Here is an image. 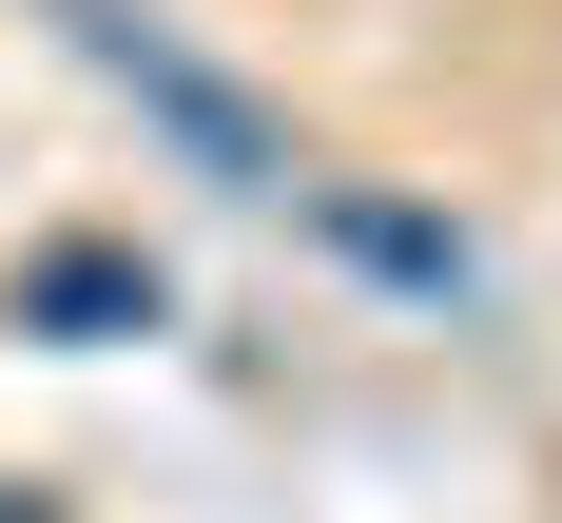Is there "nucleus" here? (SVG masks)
<instances>
[{
  "mask_svg": "<svg viewBox=\"0 0 562 523\" xmlns=\"http://www.w3.org/2000/svg\"><path fill=\"white\" fill-rule=\"evenodd\" d=\"M58 39L98 58V78H116L136 116H156L175 156L214 174V194H291V116L252 98V78H214V58H194V39L156 20V0H58Z\"/></svg>",
  "mask_w": 562,
  "mask_h": 523,
  "instance_id": "1",
  "label": "nucleus"
},
{
  "mask_svg": "<svg viewBox=\"0 0 562 523\" xmlns=\"http://www.w3.org/2000/svg\"><path fill=\"white\" fill-rule=\"evenodd\" d=\"M20 330L98 349V330H156V252H98V232H58L40 272H20Z\"/></svg>",
  "mask_w": 562,
  "mask_h": 523,
  "instance_id": "2",
  "label": "nucleus"
},
{
  "mask_svg": "<svg viewBox=\"0 0 562 523\" xmlns=\"http://www.w3.org/2000/svg\"><path fill=\"white\" fill-rule=\"evenodd\" d=\"M0 523H58V504H40V485H0Z\"/></svg>",
  "mask_w": 562,
  "mask_h": 523,
  "instance_id": "3",
  "label": "nucleus"
}]
</instances>
